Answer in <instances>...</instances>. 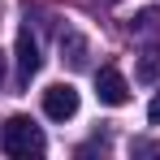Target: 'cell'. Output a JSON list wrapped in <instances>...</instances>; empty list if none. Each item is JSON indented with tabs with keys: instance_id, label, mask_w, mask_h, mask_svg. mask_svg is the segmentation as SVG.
<instances>
[{
	"instance_id": "cell-9",
	"label": "cell",
	"mask_w": 160,
	"mask_h": 160,
	"mask_svg": "<svg viewBox=\"0 0 160 160\" xmlns=\"http://www.w3.org/2000/svg\"><path fill=\"white\" fill-rule=\"evenodd\" d=\"M0 87H4V52H0Z\"/></svg>"
},
{
	"instance_id": "cell-4",
	"label": "cell",
	"mask_w": 160,
	"mask_h": 160,
	"mask_svg": "<svg viewBox=\"0 0 160 160\" xmlns=\"http://www.w3.org/2000/svg\"><path fill=\"white\" fill-rule=\"evenodd\" d=\"M39 65H43V56H39V43H35L30 26H22V30H18V82L26 87V82L39 74Z\"/></svg>"
},
{
	"instance_id": "cell-8",
	"label": "cell",
	"mask_w": 160,
	"mask_h": 160,
	"mask_svg": "<svg viewBox=\"0 0 160 160\" xmlns=\"http://www.w3.org/2000/svg\"><path fill=\"white\" fill-rule=\"evenodd\" d=\"M147 121H152V126H160V91H156V100L147 104Z\"/></svg>"
},
{
	"instance_id": "cell-1",
	"label": "cell",
	"mask_w": 160,
	"mask_h": 160,
	"mask_svg": "<svg viewBox=\"0 0 160 160\" xmlns=\"http://www.w3.org/2000/svg\"><path fill=\"white\" fill-rule=\"evenodd\" d=\"M0 152L4 156H18V160H30V156H43L48 152V138H43V130L30 117H9L0 126Z\"/></svg>"
},
{
	"instance_id": "cell-2",
	"label": "cell",
	"mask_w": 160,
	"mask_h": 160,
	"mask_svg": "<svg viewBox=\"0 0 160 160\" xmlns=\"http://www.w3.org/2000/svg\"><path fill=\"white\" fill-rule=\"evenodd\" d=\"M95 95H100V104H108V108H121L130 100V82L121 78L117 65H104V69L95 74Z\"/></svg>"
},
{
	"instance_id": "cell-6",
	"label": "cell",
	"mask_w": 160,
	"mask_h": 160,
	"mask_svg": "<svg viewBox=\"0 0 160 160\" xmlns=\"http://www.w3.org/2000/svg\"><path fill=\"white\" fill-rule=\"evenodd\" d=\"M61 52H65V61H69L74 69H82V65H87V39L74 35V30H65V35H61Z\"/></svg>"
},
{
	"instance_id": "cell-5",
	"label": "cell",
	"mask_w": 160,
	"mask_h": 160,
	"mask_svg": "<svg viewBox=\"0 0 160 160\" xmlns=\"http://www.w3.org/2000/svg\"><path fill=\"white\" fill-rule=\"evenodd\" d=\"M130 35L143 39V43L160 39V9H138V13L130 18Z\"/></svg>"
},
{
	"instance_id": "cell-7",
	"label": "cell",
	"mask_w": 160,
	"mask_h": 160,
	"mask_svg": "<svg viewBox=\"0 0 160 160\" xmlns=\"http://www.w3.org/2000/svg\"><path fill=\"white\" fill-rule=\"evenodd\" d=\"M156 74H160V61L147 52V56H143V65H138V78H143V82H156Z\"/></svg>"
},
{
	"instance_id": "cell-3",
	"label": "cell",
	"mask_w": 160,
	"mask_h": 160,
	"mask_svg": "<svg viewBox=\"0 0 160 160\" xmlns=\"http://www.w3.org/2000/svg\"><path fill=\"white\" fill-rule=\"evenodd\" d=\"M43 112H48L52 121H69V117L78 112V91H74L69 82H52V87L43 91Z\"/></svg>"
}]
</instances>
